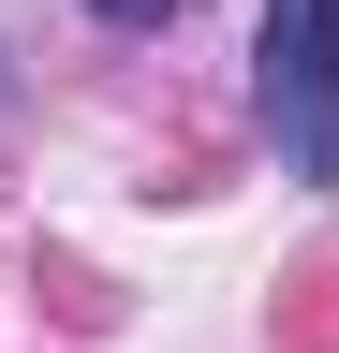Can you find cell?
Returning <instances> with one entry per match:
<instances>
[{"label":"cell","mask_w":339,"mask_h":353,"mask_svg":"<svg viewBox=\"0 0 339 353\" xmlns=\"http://www.w3.org/2000/svg\"><path fill=\"white\" fill-rule=\"evenodd\" d=\"M89 15H118V30H162V15H177V0H89Z\"/></svg>","instance_id":"7a4b0ae2"},{"label":"cell","mask_w":339,"mask_h":353,"mask_svg":"<svg viewBox=\"0 0 339 353\" xmlns=\"http://www.w3.org/2000/svg\"><path fill=\"white\" fill-rule=\"evenodd\" d=\"M251 103L280 132V176L339 192V0H266V30H251Z\"/></svg>","instance_id":"6da1fadb"}]
</instances>
